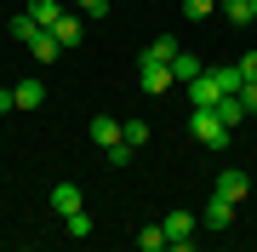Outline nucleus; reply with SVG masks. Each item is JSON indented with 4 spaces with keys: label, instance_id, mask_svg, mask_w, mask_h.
I'll list each match as a JSON object with an SVG mask.
<instances>
[{
    "label": "nucleus",
    "instance_id": "23",
    "mask_svg": "<svg viewBox=\"0 0 257 252\" xmlns=\"http://www.w3.org/2000/svg\"><path fill=\"white\" fill-rule=\"evenodd\" d=\"M240 75H246V80H257V52H246V57H240Z\"/></svg>",
    "mask_w": 257,
    "mask_h": 252
},
{
    "label": "nucleus",
    "instance_id": "9",
    "mask_svg": "<svg viewBox=\"0 0 257 252\" xmlns=\"http://www.w3.org/2000/svg\"><path fill=\"white\" fill-rule=\"evenodd\" d=\"M52 212H57V218L80 212V189H74V184H57V189H52Z\"/></svg>",
    "mask_w": 257,
    "mask_h": 252
},
{
    "label": "nucleus",
    "instance_id": "13",
    "mask_svg": "<svg viewBox=\"0 0 257 252\" xmlns=\"http://www.w3.org/2000/svg\"><path fill=\"white\" fill-rule=\"evenodd\" d=\"M177 52H183V46H177L172 35H160V40H149V46H143V57H155V63H172Z\"/></svg>",
    "mask_w": 257,
    "mask_h": 252
},
{
    "label": "nucleus",
    "instance_id": "10",
    "mask_svg": "<svg viewBox=\"0 0 257 252\" xmlns=\"http://www.w3.org/2000/svg\"><path fill=\"white\" fill-rule=\"evenodd\" d=\"M172 75H177V80L189 86L194 75H206V63H200V57H194V52H177V57H172Z\"/></svg>",
    "mask_w": 257,
    "mask_h": 252
},
{
    "label": "nucleus",
    "instance_id": "8",
    "mask_svg": "<svg viewBox=\"0 0 257 252\" xmlns=\"http://www.w3.org/2000/svg\"><path fill=\"white\" fill-rule=\"evenodd\" d=\"M211 109H217V121H223V126H240V121H246V103H240V92L217 98V103H211Z\"/></svg>",
    "mask_w": 257,
    "mask_h": 252
},
{
    "label": "nucleus",
    "instance_id": "17",
    "mask_svg": "<svg viewBox=\"0 0 257 252\" xmlns=\"http://www.w3.org/2000/svg\"><path fill=\"white\" fill-rule=\"evenodd\" d=\"M120 132H126L132 149H143V143H149V121H120Z\"/></svg>",
    "mask_w": 257,
    "mask_h": 252
},
{
    "label": "nucleus",
    "instance_id": "4",
    "mask_svg": "<svg viewBox=\"0 0 257 252\" xmlns=\"http://www.w3.org/2000/svg\"><path fill=\"white\" fill-rule=\"evenodd\" d=\"M177 75H172V63H155V57H143V69H138V86L149 98H166V86H172Z\"/></svg>",
    "mask_w": 257,
    "mask_h": 252
},
{
    "label": "nucleus",
    "instance_id": "11",
    "mask_svg": "<svg viewBox=\"0 0 257 252\" xmlns=\"http://www.w3.org/2000/svg\"><path fill=\"white\" fill-rule=\"evenodd\" d=\"M29 18H35L40 29H52L57 18H63V6H57V0H29Z\"/></svg>",
    "mask_w": 257,
    "mask_h": 252
},
{
    "label": "nucleus",
    "instance_id": "20",
    "mask_svg": "<svg viewBox=\"0 0 257 252\" xmlns=\"http://www.w3.org/2000/svg\"><path fill=\"white\" fill-rule=\"evenodd\" d=\"M103 155H109V166H126V160H132V143H126V138H120V143H114V149H103Z\"/></svg>",
    "mask_w": 257,
    "mask_h": 252
},
{
    "label": "nucleus",
    "instance_id": "15",
    "mask_svg": "<svg viewBox=\"0 0 257 252\" xmlns=\"http://www.w3.org/2000/svg\"><path fill=\"white\" fill-rule=\"evenodd\" d=\"M63 224H69V241H92V218H86V206H80V212H69Z\"/></svg>",
    "mask_w": 257,
    "mask_h": 252
},
{
    "label": "nucleus",
    "instance_id": "3",
    "mask_svg": "<svg viewBox=\"0 0 257 252\" xmlns=\"http://www.w3.org/2000/svg\"><path fill=\"white\" fill-rule=\"evenodd\" d=\"M211 195H223V201H234V206H240V201L251 195V178L240 172V166H223V172H217V184H211Z\"/></svg>",
    "mask_w": 257,
    "mask_h": 252
},
{
    "label": "nucleus",
    "instance_id": "7",
    "mask_svg": "<svg viewBox=\"0 0 257 252\" xmlns=\"http://www.w3.org/2000/svg\"><path fill=\"white\" fill-rule=\"evenodd\" d=\"M52 35H57V40H63V52H69V46H80V40H86V23H80V18H74V12H63V18H57V23H52Z\"/></svg>",
    "mask_w": 257,
    "mask_h": 252
},
{
    "label": "nucleus",
    "instance_id": "6",
    "mask_svg": "<svg viewBox=\"0 0 257 252\" xmlns=\"http://www.w3.org/2000/svg\"><path fill=\"white\" fill-rule=\"evenodd\" d=\"M86 132H92V143H97V149H114V143L126 138L114 115H92V121H86Z\"/></svg>",
    "mask_w": 257,
    "mask_h": 252
},
{
    "label": "nucleus",
    "instance_id": "22",
    "mask_svg": "<svg viewBox=\"0 0 257 252\" xmlns=\"http://www.w3.org/2000/svg\"><path fill=\"white\" fill-rule=\"evenodd\" d=\"M74 6H80L86 18H97V12H109V0H74Z\"/></svg>",
    "mask_w": 257,
    "mask_h": 252
},
{
    "label": "nucleus",
    "instance_id": "21",
    "mask_svg": "<svg viewBox=\"0 0 257 252\" xmlns=\"http://www.w3.org/2000/svg\"><path fill=\"white\" fill-rule=\"evenodd\" d=\"M240 103H246V115H257V80H246V86H240Z\"/></svg>",
    "mask_w": 257,
    "mask_h": 252
},
{
    "label": "nucleus",
    "instance_id": "16",
    "mask_svg": "<svg viewBox=\"0 0 257 252\" xmlns=\"http://www.w3.org/2000/svg\"><path fill=\"white\" fill-rule=\"evenodd\" d=\"M223 18L229 23H257V12H251V0H223Z\"/></svg>",
    "mask_w": 257,
    "mask_h": 252
},
{
    "label": "nucleus",
    "instance_id": "19",
    "mask_svg": "<svg viewBox=\"0 0 257 252\" xmlns=\"http://www.w3.org/2000/svg\"><path fill=\"white\" fill-rule=\"evenodd\" d=\"M211 12H217V0H183V18H194V23L211 18Z\"/></svg>",
    "mask_w": 257,
    "mask_h": 252
},
{
    "label": "nucleus",
    "instance_id": "18",
    "mask_svg": "<svg viewBox=\"0 0 257 252\" xmlns=\"http://www.w3.org/2000/svg\"><path fill=\"white\" fill-rule=\"evenodd\" d=\"M35 35H40V23L29 18V12H23V18H12V40H35Z\"/></svg>",
    "mask_w": 257,
    "mask_h": 252
},
{
    "label": "nucleus",
    "instance_id": "5",
    "mask_svg": "<svg viewBox=\"0 0 257 252\" xmlns=\"http://www.w3.org/2000/svg\"><path fill=\"white\" fill-rule=\"evenodd\" d=\"M234 224V201H223V195H211L206 206H200V229H211V235H223Z\"/></svg>",
    "mask_w": 257,
    "mask_h": 252
},
{
    "label": "nucleus",
    "instance_id": "25",
    "mask_svg": "<svg viewBox=\"0 0 257 252\" xmlns=\"http://www.w3.org/2000/svg\"><path fill=\"white\" fill-rule=\"evenodd\" d=\"M109 6H120V0H109Z\"/></svg>",
    "mask_w": 257,
    "mask_h": 252
},
{
    "label": "nucleus",
    "instance_id": "24",
    "mask_svg": "<svg viewBox=\"0 0 257 252\" xmlns=\"http://www.w3.org/2000/svg\"><path fill=\"white\" fill-rule=\"evenodd\" d=\"M6 109H18V98H12V86H0V115Z\"/></svg>",
    "mask_w": 257,
    "mask_h": 252
},
{
    "label": "nucleus",
    "instance_id": "14",
    "mask_svg": "<svg viewBox=\"0 0 257 252\" xmlns=\"http://www.w3.org/2000/svg\"><path fill=\"white\" fill-rule=\"evenodd\" d=\"M138 252H166V229L160 224H143L138 229Z\"/></svg>",
    "mask_w": 257,
    "mask_h": 252
},
{
    "label": "nucleus",
    "instance_id": "26",
    "mask_svg": "<svg viewBox=\"0 0 257 252\" xmlns=\"http://www.w3.org/2000/svg\"><path fill=\"white\" fill-rule=\"evenodd\" d=\"M251 12H257V0H251Z\"/></svg>",
    "mask_w": 257,
    "mask_h": 252
},
{
    "label": "nucleus",
    "instance_id": "1",
    "mask_svg": "<svg viewBox=\"0 0 257 252\" xmlns=\"http://www.w3.org/2000/svg\"><path fill=\"white\" fill-rule=\"evenodd\" d=\"M189 132L206 143V149H223L234 126H223V121H217V109H189Z\"/></svg>",
    "mask_w": 257,
    "mask_h": 252
},
{
    "label": "nucleus",
    "instance_id": "12",
    "mask_svg": "<svg viewBox=\"0 0 257 252\" xmlns=\"http://www.w3.org/2000/svg\"><path fill=\"white\" fill-rule=\"evenodd\" d=\"M12 98H18V109H35V103L46 98V86H40V80H18V86H12Z\"/></svg>",
    "mask_w": 257,
    "mask_h": 252
},
{
    "label": "nucleus",
    "instance_id": "2",
    "mask_svg": "<svg viewBox=\"0 0 257 252\" xmlns=\"http://www.w3.org/2000/svg\"><path fill=\"white\" fill-rule=\"evenodd\" d=\"M166 252H194V229H200V218L194 212H166Z\"/></svg>",
    "mask_w": 257,
    "mask_h": 252
}]
</instances>
